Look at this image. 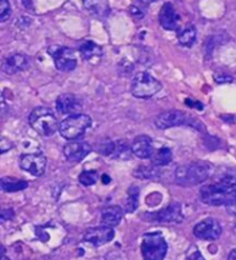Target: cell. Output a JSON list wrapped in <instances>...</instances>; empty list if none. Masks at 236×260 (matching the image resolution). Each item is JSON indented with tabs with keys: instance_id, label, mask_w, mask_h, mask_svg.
Listing matches in <instances>:
<instances>
[{
	"instance_id": "obj_1",
	"label": "cell",
	"mask_w": 236,
	"mask_h": 260,
	"mask_svg": "<svg viewBox=\"0 0 236 260\" xmlns=\"http://www.w3.org/2000/svg\"><path fill=\"white\" fill-rule=\"evenodd\" d=\"M211 174V167L205 161H195L179 166L175 171V181L182 187L197 185L206 181Z\"/></svg>"
},
{
	"instance_id": "obj_2",
	"label": "cell",
	"mask_w": 236,
	"mask_h": 260,
	"mask_svg": "<svg viewBox=\"0 0 236 260\" xmlns=\"http://www.w3.org/2000/svg\"><path fill=\"white\" fill-rule=\"evenodd\" d=\"M200 201L211 206H230L236 203V188L213 182L199 191Z\"/></svg>"
},
{
	"instance_id": "obj_3",
	"label": "cell",
	"mask_w": 236,
	"mask_h": 260,
	"mask_svg": "<svg viewBox=\"0 0 236 260\" xmlns=\"http://www.w3.org/2000/svg\"><path fill=\"white\" fill-rule=\"evenodd\" d=\"M29 123L35 132L44 137L54 135L59 129L58 120L50 108L39 106L34 108L29 115Z\"/></svg>"
},
{
	"instance_id": "obj_4",
	"label": "cell",
	"mask_w": 236,
	"mask_h": 260,
	"mask_svg": "<svg viewBox=\"0 0 236 260\" xmlns=\"http://www.w3.org/2000/svg\"><path fill=\"white\" fill-rule=\"evenodd\" d=\"M91 121L90 116L86 114H74L69 115L59 124L60 135L68 141H74L80 138L90 128Z\"/></svg>"
},
{
	"instance_id": "obj_5",
	"label": "cell",
	"mask_w": 236,
	"mask_h": 260,
	"mask_svg": "<svg viewBox=\"0 0 236 260\" xmlns=\"http://www.w3.org/2000/svg\"><path fill=\"white\" fill-rule=\"evenodd\" d=\"M167 249V242L160 233H149L143 236L141 251L144 260H164Z\"/></svg>"
},
{
	"instance_id": "obj_6",
	"label": "cell",
	"mask_w": 236,
	"mask_h": 260,
	"mask_svg": "<svg viewBox=\"0 0 236 260\" xmlns=\"http://www.w3.org/2000/svg\"><path fill=\"white\" fill-rule=\"evenodd\" d=\"M160 90V82L146 72L138 73L134 77L132 86H130V91H132L133 96L142 99L154 97Z\"/></svg>"
},
{
	"instance_id": "obj_7",
	"label": "cell",
	"mask_w": 236,
	"mask_h": 260,
	"mask_svg": "<svg viewBox=\"0 0 236 260\" xmlns=\"http://www.w3.org/2000/svg\"><path fill=\"white\" fill-rule=\"evenodd\" d=\"M155 124L158 129H168L179 125H191V127L199 128L203 127L202 123L194 118L188 115L182 111L170 110L159 114L155 120Z\"/></svg>"
},
{
	"instance_id": "obj_8",
	"label": "cell",
	"mask_w": 236,
	"mask_h": 260,
	"mask_svg": "<svg viewBox=\"0 0 236 260\" xmlns=\"http://www.w3.org/2000/svg\"><path fill=\"white\" fill-rule=\"evenodd\" d=\"M222 228L219 221L214 218L204 219L196 224L194 235L204 241H216L221 236Z\"/></svg>"
},
{
	"instance_id": "obj_9",
	"label": "cell",
	"mask_w": 236,
	"mask_h": 260,
	"mask_svg": "<svg viewBox=\"0 0 236 260\" xmlns=\"http://www.w3.org/2000/svg\"><path fill=\"white\" fill-rule=\"evenodd\" d=\"M148 219L154 222H160V223H170V222H182L183 216L181 205L179 203H173L168 205L165 209H161L154 213L146 214Z\"/></svg>"
},
{
	"instance_id": "obj_10",
	"label": "cell",
	"mask_w": 236,
	"mask_h": 260,
	"mask_svg": "<svg viewBox=\"0 0 236 260\" xmlns=\"http://www.w3.org/2000/svg\"><path fill=\"white\" fill-rule=\"evenodd\" d=\"M47 160L43 153H27L21 155L20 166L34 176H42L45 173Z\"/></svg>"
},
{
	"instance_id": "obj_11",
	"label": "cell",
	"mask_w": 236,
	"mask_h": 260,
	"mask_svg": "<svg viewBox=\"0 0 236 260\" xmlns=\"http://www.w3.org/2000/svg\"><path fill=\"white\" fill-rule=\"evenodd\" d=\"M84 241L95 246H100L110 242L114 238V231L112 227L100 226L90 228L84 234Z\"/></svg>"
},
{
	"instance_id": "obj_12",
	"label": "cell",
	"mask_w": 236,
	"mask_h": 260,
	"mask_svg": "<svg viewBox=\"0 0 236 260\" xmlns=\"http://www.w3.org/2000/svg\"><path fill=\"white\" fill-rule=\"evenodd\" d=\"M52 55H53L55 67L61 72H72L77 66L75 53L68 47H59Z\"/></svg>"
},
{
	"instance_id": "obj_13",
	"label": "cell",
	"mask_w": 236,
	"mask_h": 260,
	"mask_svg": "<svg viewBox=\"0 0 236 260\" xmlns=\"http://www.w3.org/2000/svg\"><path fill=\"white\" fill-rule=\"evenodd\" d=\"M90 152L91 146L86 142H72L64 147V155L69 162H80Z\"/></svg>"
},
{
	"instance_id": "obj_14",
	"label": "cell",
	"mask_w": 236,
	"mask_h": 260,
	"mask_svg": "<svg viewBox=\"0 0 236 260\" xmlns=\"http://www.w3.org/2000/svg\"><path fill=\"white\" fill-rule=\"evenodd\" d=\"M55 105L59 113L68 115L78 114V112L81 111L82 107L80 99L71 93L60 94L58 99H56Z\"/></svg>"
},
{
	"instance_id": "obj_15",
	"label": "cell",
	"mask_w": 236,
	"mask_h": 260,
	"mask_svg": "<svg viewBox=\"0 0 236 260\" xmlns=\"http://www.w3.org/2000/svg\"><path fill=\"white\" fill-rule=\"evenodd\" d=\"M130 149H132V152L137 158L141 159L152 158V155L155 153L154 143H152L151 138L146 135H139L135 137Z\"/></svg>"
},
{
	"instance_id": "obj_16",
	"label": "cell",
	"mask_w": 236,
	"mask_h": 260,
	"mask_svg": "<svg viewBox=\"0 0 236 260\" xmlns=\"http://www.w3.org/2000/svg\"><path fill=\"white\" fill-rule=\"evenodd\" d=\"M179 21H180V16H179L172 4H164L159 13V22L161 27L166 30H176L179 27Z\"/></svg>"
},
{
	"instance_id": "obj_17",
	"label": "cell",
	"mask_w": 236,
	"mask_h": 260,
	"mask_svg": "<svg viewBox=\"0 0 236 260\" xmlns=\"http://www.w3.org/2000/svg\"><path fill=\"white\" fill-rule=\"evenodd\" d=\"M30 64V59L24 54H13L8 57L3 64V69L6 74H16L27 69Z\"/></svg>"
},
{
	"instance_id": "obj_18",
	"label": "cell",
	"mask_w": 236,
	"mask_h": 260,
	"mask_svg": "<svg viewBox=\"0 0 236 260\" xmlns=\"http://www.w3.org/2000/svg\"><path fill=\"white\" fill-rule=\"evenodd\" d=\"M122 215H124V212H122L120 206H106L102 211V218H100V220H102L104 226L113 228L121 222Z\"/></svg>"
},
{
	"instance_id": "obj_19",
	"label": "cell",
	"mask_w": 236,
	"mask_h": 260,
	"mask_svg": "<svg viewBox=\"0 0 236 260\" xmlns=\"http://www.w3.org/2000/svg\"><path fill=\"white\" fill-rule=\"evenodd\" d=\"M82 58L90 63H97L103 57V49L95 42H84L80 46Z\"/></svg>"
},
{
	"instance_id": "obj_20",
	"label": "cell",
	"mask_w": 236,
	"mask_h": 260,
	"mask_svg": "<svg viewBox=\"0 0 236 260\" xmlns=\"http://www.w3.org/2000/svg\"><path fill=\"white\" fill-rule=\"evenodd\" d=\"M29 183L27 181L19 180L16 177H3L0 181V187L5 192H16L28 188Z\"/></svg>"
},
{
	"instance_id": "obj_21",
	"label": "cell",
	"mask_w": 236,
	"mask_h": 260,
	"mask_svg": "<svg viewBox=\"0 0 236 260\" xmlns=\"http://www.w3.org/2000/svg\"><path fill=\"white\" fill-rule=\"evenodd\" d=\"M83 6L94 15L105 16L108 14V5L106 0H83Z\"/></svg>"
},
{
	"instance_id": "obj_22",
	"label": "cell",
	"mask_w": 236,
	"mask_h": 260,
	"mask_svg": "<svg viewBox=\"0 0 236 260\" xmlns=\"http://www.w3.org/2000/svg\"><path fill=\"white\" fill-rule=\"evenodd\" d=\"M214 182L236 188V168H222L217 173Z\"/></svg>"
},
{
	"instance_id": "obj_23",
	"label": "cell",
	"mask_w": 236,
	"mask_h": 260,
	"mask_svg": "<svg viewBox=\"0 0 236 260\" xmlns=\"http://www.w3.org/2000/svg\"><path fill=\"white\" fill-rule=\"evenodd\" d=\"M173 159L172 151H170L168 147H161L157 152L152 155V164L155 165L156 167L160 166H166L168 165Z\"/></svg>"
},
{
	"instance_id": "obj_24",
	"label": "cell",
	"mask_w": 236,
	"mask_h": 260,
	"mask_svg": "<svg viewBox=\"0 0 236 260\" xmlns=\"http://www.w3.org/2000/svg\"><path fill=\"white\" fill-rule=\"evenodd\" d=\"M138 196H139V189L136 185H132L128 189V198L126 202V211L128 213H133L136 211L138 206Z\"/></svg>"
},
{
	"instance_id": "obj_25",
	"label": "cell",
	"mask_w": 236,
	"mask_h": 260,
	"mask_svg": "<svg viewBox=\"0 0 236 260\" xmlns=\"http://www.w3.org/2000/svg\"><path fill=\"white\" fill-rule=\"evenodd\" d=\"M197 37V31L194 25H189L179 35V42L181 43L183 46H191L196 41Z\"/></svg>"
},
{
	"instance_id": "obj_26",
	"label": "cell",
	"mask_w": 236,
	"mask_h": 260,
	"mask_svg": "<svg viewBox=\"0 0 236 260\" xmlns=\"http://www.w3.org/2000/svg\"><path fill=\"white\" fill-rule=\"evenodd\" d=\"M158 175V170L156 167H151V166H139L136 170L134 171V176L138 177V179L142 180H148V179H152Z\"/></svg>"
},
{
	"instance_id": "obj_27",
	"label": "cell",
	"mask_w": 236,
	"mask_h": 260,
	"mask_svg": "<svg viewBox=\"0 0 236 260\" xmlns=\"http://www.w3.org/2000/svg\"><path fill=\"white\" fill-rule=\"evenodd\" d=\"M98 180V174L97 172L95 171H84L82 172L80 176H78V181L84 187H90V185H94Z\"/></svg>"
},
{
	"instance_id": "obj_28",
	"label": "cell",
	"mask_w": 236,
	"mask_h": 260,
	"mask_svg": "<svg viewBox=\"0 0 236 260\" xmlns=\"http://www.w3.org/2000/svg\"><path fill=\"white\" fill-rule=\"evenodd\" d=\"M12 14L11 4L8 0H0V22H5Z\"/></svg>"
},
{
	"instance_id": "obj_29",
	"label": "cell",
	"mask_w": 236,
	"mask_h": 260,
	"mask_svg": "<svg viewBox=\"0 0 236 260\" xmlns=\"http://www.w3.org/2000/svg\"><path fill=\"white\" fill-rule=\"evenodd\" d=\"M98 152L103 155H111L114 153L115 150V143L112 141H103L98 145Z\"/></svg>"
},
{
	"instance_id": "obj_30",
	"label": "cell",
	"mask_w": 236,
	"mask_h": 260,
	"mask_svg": "<svg viewBox=\"0 0 236 260\" xmlns=\"http://www.w3.org/2000/svg\"><path fill=\"white\" fill-rule=\"evenodd\" d=\"M214 80H216L217 83H229V82L233 81V77L224 73H217L214 74Z\"/></svg>"
},
{
	"instance_id": "obj_31",
	"label": "cell",
	"mask_w": 236,
	"mask_h": 260,
	"mask_svg": "<svg viewBox=\"0 0 236 260\" xmlns=\"http://www.w3.org/2000/svg\"><path fill=\"white\" fill-rule=\"evenodd\" d=\"M227 260H236V249H233L230 251V253L228 254V258Z\"/></svg>"
},
{
	"instance_id": "obj_32",
	"label": "cell",
	"mask_w": 236,
	"mask_h": 260,
	"mask_svg": "<svg viewBox=\"0 0 236 260\" xmlns=\"http://www.w3.org/2000/svg\"><path fill=\"white\" fill-rule=\"evenodd\" d=\"M22 2H23V4H24V6L27 7V8L32 6V0H22Z\"/></svg>"
},
{
	"instance_id": "obj_33",
	"label": "cell",
	"mask_w": 236,
	"mask_h": 260,
	"mask_svg": "<svg viewBox=\"0 0 236 260\" xmlns=\"http://www.w3.org/2000/svg\"><path fill=\"white\" fill-rule=\"evenodd\" d=\"M2 260H11V259H10V258H7V257H6V255H4V254H3V257H2Z\"/></svg>"
},
{
	"instance_id": "obj_34",
	"label": "cell",
	"mask_w": 236,
	"mask_h": 260,
	"mask_svg": "<svg viewBox=\"0 0 236 260\" xmlns=\"http://www.w3.org/2000/svg\"><path fill=\"white\" fill-rule=\"evenodd\" d=\"M234 235H235V237H236V224L234 226Z\"/></svg>"
}]
</instances>
